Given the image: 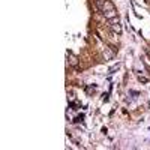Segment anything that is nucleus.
<instances>
[{
  "label": "nucleus",
  "instance_id": "1",
  "mask_svg": "<svg viewBox=\"0 0 150 150\" xmlns=\"http://www.w3.org/2000/svg\"><path fill=\"white\" fill-rule=\"evenodd\" d=\"M138 80H140V81H143V83H147V81H149L147 78H144V77H138Z\"/></svg>",
  "mask_w": 150,
  "mask_h": 150
},
{
  "label": "nucleus",
  "instance_id": "2",
  "mask_svg": "<svg viewBox=\"0 0 150 150\" xmlns=\"http://www.w3.org/2000/svg\"><path fill=\"white\" fill-rule=\"evenodd\" d=\"M147 2H149V3H150V0H147Z\"/></svg>",
  "mask_w": 150,
  "mask_h": 150
}]
</instances>
